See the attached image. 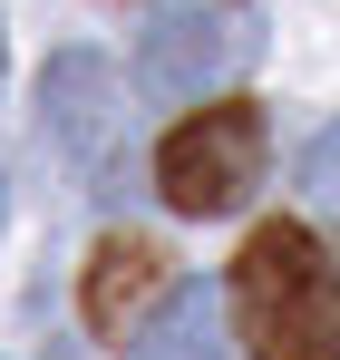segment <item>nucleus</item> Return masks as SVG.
<instances>
[{"mask_svg":"<svg viewBox=\"0 0 340 360\" xmlns=\"http://www.w3.org/2000/svg\"><path fill=\"white\" fill-rule=\"evenodd\" d=\"M233 331L253 360H340V263L311 224H253L233 253Z\"/></svg>","mask_w":340,"mask_h":360,"instance_id":"1","label":"nucleus"},{"mask_svg":"<svg viewBox=\"0 0 340 360\" xmlns=\"http://www.w3.org/2000/svg\"><path fill=\"white\" fill-rule=\"evenodd\" d=\"M263 49V20H253V0H166L146 30H136V88L146 98H214L224 78H243Z\"/></svg>","mask_w":340,"mask_h":360,"instance_id":"2","label":"nucleus"},{"mask_svg":"<svg viewBox=\"0 0 340 360\" xmlns=\"http://www.w3.org/2000/svg\"><path fill=\"white\" fill-rule=\"evenodd\" d=\"M253 185H263V108L253 98H224L156 146V195L175 214H233Z\"/></svg>","mask_w":340,"mask_h":360,"instance_id":"3","label":"nucleus"},{"mask_svg":"<svg viewBox=\"0 0 340 360\" xmlns=\"http://www.w3.org/2000/svg\"><path fill=\"white\" fill-rule=\"evenodd\" d=\"M39 108H49V136L88 166V176H107L117 136H126V108H117L107 88V59H88V49H68V59H49V78H39Z\"/></svg>","mask_w":340,"mask_h":360,"instance_id":"4","label":"nucleus"},{"mask_svg":"<svg viewBox=\"0 0 340 360\" xmlns=\"http://www.w3.org/2000/svg\"><path fill=\"white\" fill-rule=\"evenodd\" d=\"M156 292H166V253H156L146 234H107L98 253H88V292H78V311H88L98 341H126V351H136V331H146L136 311H146Z\"/></svg>","mask_w":340,"mask_h":360,"instance_id":"5","label":"nucleus"},{"mask_svg":"<svg viewBox=\"0 0 340 360\" xmlns=\"http://www.w3.org/2000/svg\"><path fill=\"white\" fill-rule=\"evenodd\" d=\"M126 360H233V351H224V302L204 292V283H175L166 311L136 331Z\"/></svg>","mask_w":340,"mask_h":360,"instance_id":"6","label":"nucleus"},{"mask_svg":"<svg viewBox=\"0 0 340 360\" xmlns=\"http://www.w3.org/2000/svg\"><path fill=\"white\" fill-rule=\"evenodd\" d=\"M301 185H311L321 205H340V127H321V136H311V156H301Z\"/></svg>","mask_w":340,"mask_h":360,"instance_id":"7","label":"nucleus"},{"mask_svg":"<svg viewBox=\"0 0 340 360\" xmlns=\"http://www.w3.org/2000/svg\"><path fill=\"white\" fill-rule=\"evenodd\" d=\"M0 205H10V195H0Z\"/></svg>","mask_w":340,"mask_h":360,"instance_id":"8","label":"nucleus"}]
</instances>
